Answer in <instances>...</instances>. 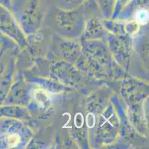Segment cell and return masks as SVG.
I'll return each mask as SVG.
<instances>
[{
    "label": "cell",
    "instance_id": "1",
    "mask_svg": "<svg viewBox=\"0 0 149 149\" xmlns=\"http://www.w3.org/2000/svg\"><path fill=\"white\" fill-rule=\"evenodd\" d=\"M148 13L146 11H140L136 15V19L140 24H146L148 20Z\"/></svg>",
    "mask_w": 149,
    "mask_h": 149
},
{
    "label": "cell",
    "instance_id": "2",
    "mask_svg": "<svg viewBox=\"0 0 149 149\" xmlns=\"http://www.w3.org/2000/svg\"><path fill=\"white\" fill-rule=\"evenodd\" d=\"M17 137L18 136L17 135H13V136H10L8 139V141L10 142V144L11 145H16L18 143V141H17Z\"/></svg>",
    "mask_w": 149,
    "mask_h": 149
}]
</instances>
